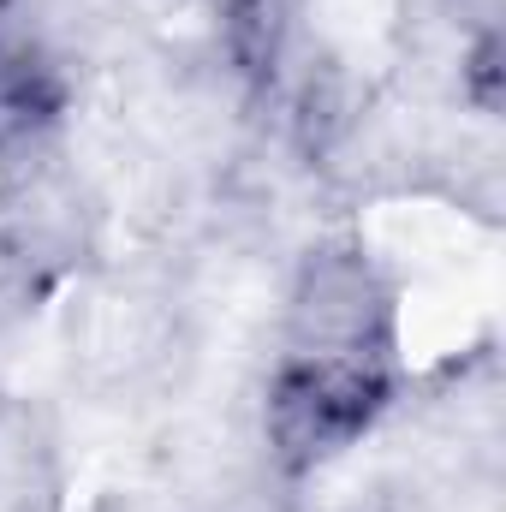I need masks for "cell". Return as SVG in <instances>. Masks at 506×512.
<instances>
[{
    "mask_svg": "<svg viewBox=\"0 0 506 512\" xmlns=\"http://www.w3.org/2000/svg\"><path fill=\"white\" fill-rule=\"evenodd\" d=\"M387 376L364 346H316L280 364L268 387V435L286 465H322L376 423Z\"/></svg>",
    "mask_w": 506,
    "mask_h": 512,
    "instance_id": "cell-1",
    "label": "cell"
}]
</instances>
